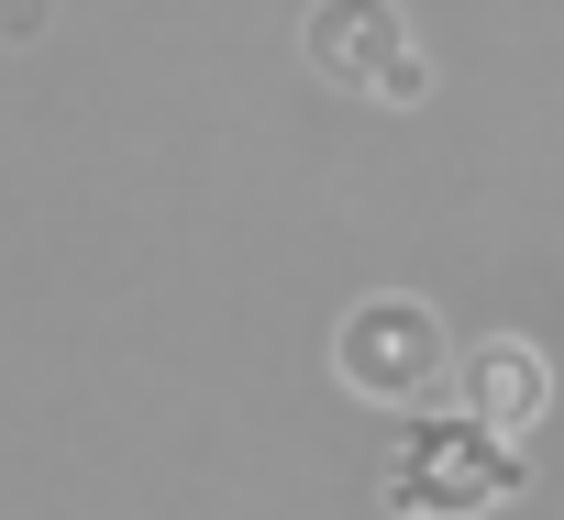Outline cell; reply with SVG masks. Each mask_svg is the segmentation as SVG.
I'll list each match as a JSON object with an SVG mask.
<instances>
[{
  "label": "cell",
  "mask_w": 564,
  "mask_h": 520,
  "mask_svg": "<svg viewBox=\"0 0 564 520\" xmlns=\"http://www.w3.org/2000/svg\"><path fill=\"white\" fill-rule=\"evenodd\" d=\"M553 410V366H542V344H520V333H487L476 355H465V421H487V432H531Z\"/></svg>",
  "instance_id": "277c9868"
},
{
  "label": "cell",
  "mask_w": 564,
  "mask_h": 520,
  "mask_svg": "<svg viewBox=\"0 0 564 520\" xmlns=\"http://www.w3.org/2000/svg\"><path fill=\"white\" fill-rule=\"evenodd\" d=\"M520 487H531V465H520V443L487 432V421H443V432H421V443L388 465V509H399V520H487V509L520 498Z\"/></svg>",
  "instance_id": "7a4b0ae2"
},
{
  "label": "cell",
  "mask_w": 564,
  "mask_h": 520,
  "mask_svg": "<svg viewBox=\"0 0 564 520\" xmlns=\"http://www.w3.org/2000/svg\"><path fill=\"white\" fill-rule=\"evenodd\" d=\"M300 56L322 67V89H355V100H432V56L410 45V23L388 12V0H311L300 12Z\"/></svg>",
  "instance_id": "3957f363"
},
{
  "label": "cell",
  "mask_w": 564,
  "mask_h": 520,
  "mask_svg": "<svg viewBox=\"0 0 564 520\" xmlns=\"http://www.w3.org/2000/svg\"><path fill=\"white\" fill-rule=\"evenodd\" d=\"M443 366H454V344H443L432 300H410V289H377V300H355V311L333 322V377H344L355 399H377V410L432 399Z\"/></svg>",
  "instance_id": "6da1fadb"
}]
</instances>
